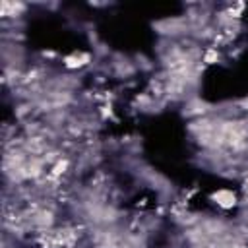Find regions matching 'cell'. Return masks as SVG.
<instances>
[{"label": "cell", "mask_w": 248, "mask_h": 248, "mask_svg": "<svg viewBox=\"0 0 248 248\" xmlns=\"http://www.w3.org/2000/svg\"><path fill=\"white\" fill-rule=\"evenodd\" d=\"M211 198H213V200H215V203H217V205H221L223 209H229V207H234V205H236V194H234L232 190H227V188L213 192V196H211Z\"/></svg>", "instance_id": "cell-1"}, {"label": "cell", "mask_w": 248, "mask_h": 248, "mask_svg": "<svg viewBox=\"0 0 248 248\" xmlns=\"http://www.w3.org/2000/svg\"><path fill=\"white\" fill-rule=\"evenodd\" d=\"M0 10H2V16L4 17H16L21 10H23V4H14V2H2V6H0Z\"/></svg>", "instance_id": "cell-2"}, {"label": "cell", "mask_w": 248, "mask_h": 248, "mask_svg": "<svg viewBox=\"0 0 248 248\" xmlns=\"http://www.w3.org/2000/svg\"><path fill=\"white\" fill-rule=\"evenodd\" d=\"M35 223H37L39 227H48V225L52 223V213H50V211H41V213H37V215H35Z\"/></svg>", "instance_id": "cell-3"}, {"label": "cell", "mask_w": 248, "mask_h": 248, "mask_svg": "<svg viewBox=\"0 0 248 248\" xmlns=\"http://www.w3.org/2000/svg\"><path fill=\"white\" fill-rule=\"evenodd\" d=\"M203 60H205L207 64H213V62H217V60H219V52H217V48H209V50L205 52Z\"/></svg>", "instance_id": "cell-4"}, {"label": "cell", "mask_w": 248, "mask_h": 248, "mask_svg": "<svg viewBox=\"0 0 248 248\" xmlns=\"http://www.w3.org/2000/svg\"><path fill=\"white\" fill-rule=\"evenodd\" d=\"M238 107H240L242 110H248V97H244V99H240V101H238Z\"/></svg>", "instance_id": "cell-5"}, {"label": "cell", "mask_w": 248, "mask_h": 248, "mask_svg": "<svg viewBox=\"0 0 248 248\" xmlns=\"http://www.w3.org/2000/svg\"><path fill=\"white\" fill-rule=\"evenodd\" d=\"M244 194H246V198H248V180L244 182Z\"/></svg>", "instance_id": "cell-6"}]
</instances>
